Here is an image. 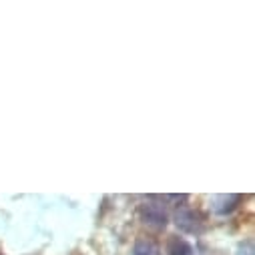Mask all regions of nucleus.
<instances>
[{"label":"nucleus","mask_w":255,"mask_h":255,"mask_svg":"<svg viewBox=\"0 0 255 255\" xmlns=\"http://www.w3.org/2000/svg\"><path fill=\"white\" fill-rule=\"evenodd\" d=\"M169 255H191V245L177 237L169 243Z\"/></svg>","instance_id":"f257e3e1"}]
</instances>
